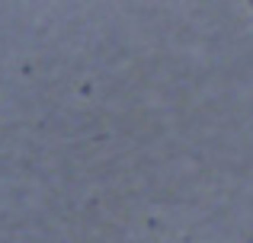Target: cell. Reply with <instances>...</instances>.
I'll list each match as a JSON object with an SVG mask.
<instances>
[{
  "label": "cell",
  "instance_id": "obj_1",
  "mask_svg": "<svg viewBox=\"0 0 253 243\" xmlns=\"http://www.w3.org/2000/svg\"><path fill=\"white\" fill-rule=\"evenodd\" d=\"M247 3H250V10H253V0H247Z\"/></svg>",
  "mask_w": 253,
  "mask_h": 243
}]
</instances>
